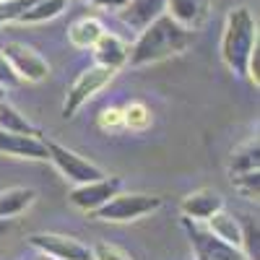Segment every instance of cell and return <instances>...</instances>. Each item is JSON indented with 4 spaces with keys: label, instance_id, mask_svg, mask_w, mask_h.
<instances>
[{
    "label": "cell",
    "instance_id": "6da1fadb",
    "mask_svg": "<svg viewBox=\"0 0 260 260\" xmlns=\"http://www.w3.org/2000/svg\"><path fill=\"white\" fill-rule=\"evenodd\" d=\"M192 34L195 31L180 26L175 18L161 13L146 29L138 31V39L133 42V47H127V65L146 68V65L161 62L167 57L182 55L192 45Z\"/></svg>",
    "mask_w": 260,
    "mask_h": 260
},
{
    "label": "cell",
    "instance_id": "7a4b0ae2",
    "mask_svg": "<svg viewBox=\"0 0 260 260\" xmlns=\"http://www.w3.org/2000/svg\"><path fill=\"white\" fill-rule=\"evenodd\" d=\"M257 18L247 6H234L226 13L224 21V31H221V60L229 68V73L245 78L247 71V57L252 52V47L257 45Z\"/></svg>",
    "mask_w": 260,
    "mask_h": 260
},
{
    "label": "cell",
    "instance_id": "3957f363",
    "mask_svg": "<svg viewBox=\"0 0 260 260\" xmlns=\"http://www.w3.org/2000/svg\"><path fill=\"white\" fill-rule=\"evenodd\" d=\"M161 203L164 201L159 195H148V192H115L91 216L96 221H107V224H127V221H138L156 213Z\"/></svg>",
    "mask_w": 260,
    "mask_h": 260
},
{
    "label": "cell",
    "instance_id": "277c9868",
    "mask_svg": "<svg viewBox=\"0 0 260 260\" xmlns=\"http://www.w3.org/2000/svg\"><path fill=\"white\" fill-rule=\"evenodd\" d=\"M115 73L117 71H112V68H104V65H91V68H86V71H81L78 76H76V81L68 86V94H65V102H62V117L65 120H71V117H76V112L81 110V107L89 102V99H94L104 86H110V81L115 78Z\"/></svg>",
    "mask_w": 260,
    "mask_h": 260
},
{
    "label": "cell",
    "instance_id": "5b68a950",
    "mask_svg": "<svg viewBox=\"0 0 260 260\" xmlns=\"http://www.w3.org/2000/svg\"><path fill=\"white\" fill-rule=\"evenodd\" d=\"M45 143H47V161L55 164V169L65 177V182L83 185V182H94L104 177V169H99L94 161L71 151L68 146H62L57 141H45Z\"/></svg>",
    "mask_w": 260,
    "mask_h": 260
},
{
    "label": "cell",
    "instance_id": "8992f818",
    "mask_svg": "<svg viewBox=\"0 0 260 260\" xmlns=\"http://www.w3.org/2000/svg\"><path fill=\"white\" fill-rule=\"evenodd\" d=\"M11 62V68L16 71V76L26 83H39L50 76V62L42 57L34 47L24 45V42H6L3 47H0Z\"/></svg>",
    "mask_w": 260,
    "mask_h": 260
},
{
    "label": "cell",
    "instance_id": "52a82bcc",
    "mask_svg": "<svg viewBox=\"0 0 260 260\" xmlns=\"http://www.w3.org/2000/svg\"><path fill=\"white\" fill-rule=\"evenodd\" d=\"M26 242L52 260H91V247L83 245L81 240H76V237H68V234L37 232Z\"/></svg>",
    "mask_w": 260,
    "mask_h": 260
},
{
    "label": "cell",
    "instance_id": "ba28073f",
    "mask_svg": "<svg viewBox=\"0 0 260 260\" xmlns=\"http://www.w3.org/2000/svg\"><path fill=\"white\" fill-rule=\"evenodd\" d=\"M122 180L120 177H110L104 175L102 180L94 182H83V185H73V190L68 192V203L83 213H94L96 208H102L115 192H120Z\"/></svg>",
    "mask_w": 260,
    "mask_h": 260
},
{
    "label": "cell",
    "instance_id": "9c48e42d",
    "mask_svg": "<svg viewBox=\"0 0 260 260\" xmlns=\"http://www.w3.org/2000/svg\"><path fill=\"white\" fill-rule=\"evenodd\" d=\"M185 229H187L192 252H195L198 260H247L240 247H232V245H226L221 240H216L208 229L198 226V221L185 219Z\"/></svg>",
    "mask_w": 260,
    "mask_h": 260
},
{
    "label": "cell",
    "instance_id": "30bf717a",
    "mask_svg": "<svg viewBox=\"0 0 260 260\" xmlns=\"http://www.w3.org/2000/svg\"><path fill=\"white\" fill-rule=\"evenodd\" d=\"M0 154L26 161H47V143L39 133H6L0 130Z\"/></svg>",
    "mask_w": 260,
    "mask_h": 260
},
{
    "label": "cell",
    "instance_id": "8fae6325",
    "mask_svg": "<svg viewBox=\"0 0 260 260\" xmlns=\"http://www.w3.org/2000/svg\"><path fill=\"white\" fill-rule=\"evenodd\" d=\"M221 208H224V198H221V192L213 190V187L192 190V192L185 195L182 203H180L182 216L190 219V221H206V219H211V216L216 211H221Z\"/></svg>",
    "mask_w": 260,
    "mask_h": 260
},
{
    "label": "cell",
    "instance_id": "7c38bea8",
    "mask_svg": "<svg viewBox=\"0 0 260 260\" xmlns=\"http://www.w3.org/2000/svg\"><path fill=\"white\" fill-rule=\"evenodd\" d=\"M164 13L169 18H175L180 26L198 31L211 13V0H167Z\"/></svg>",
    "mask_w": 260,
    "mask_h": 260
},
{
    "label": "cell",
    "instance_id": "4fadbf2b",
    "mask_svg": "<svg viewBox=\"0 0 260 260\" xmlns=\"http://www.w3.org/2000/svg\"><path fill=\"white\" fill-rule=\"evenodd\" d=\"M164 6L167 0H125V6L120 8V21L127 29L141 31L164 13Z\"/></svg>",
    "mask_w": 260,
    "mask_h": 260
},
{
    "label": "cell",
    "instance_id": "5bb4252c",
    "mask_svg": "<svg viewBox=\"0 0 260 260\" xmlns=\"http://www.w3.org/2000/svg\"><path fill=\"white\" fill-rule=\"evenodd\" d=\"M94 60L96 65H104V68H112V71H120L127 65V45L112 31H104L96 42H94Z\"/></svg>",
    "mask_w": 260,
    "mask_h": 260
},
{
    "label": "cell",
    "instance_id": "9a60e30c",
    "mask_svg": "<svg viewBox=\"0 0 260 260\" xmlns=\"http://www.w3.org/2000/svg\"><path fill=\"white\" fill-rule=\"evenodd\" d=\"M37 203L34 187H6L0 190V221H11L24 216Z\"/></svg>",
    "mask_w": 260,
    "mask_h": 260
},
{
    "label": "cell",
    "instance_id": "2e32d148",
    "mask_svg": "<svg viewBox=\"0 0 260 260\" xmlns=\"http://www.w3.org/2000/svg\"><path fill=\"white\" fill-rule=\"evenodd\" d=\"M206 229L216 237V240H221L232 247H240L242 245V224L240 219H234V213H226L224 208L216 211L211 219H206Z\"/></svg>",
    "mask_w": 260,
    "mask_h": 260
},
{
    "label": "cell",
    "instance_id": "e0dca14e",
    "mask_svg": "<svg viewBox=\"0 0 260 260\" xmlns=\"http://www.w3.org/2000/svg\"><path fill=\"white\" fill-rule=\"evenodd\" d=\"M102 34H104V26H102V21L94 18V16H83V18L73 21L71 29H68L71 45L78 47V50H91L94 42H96Z\"/></svg>",
    "mask_w": 260,
    "mask_h": 260
},
{
    "label": "cell",
    "instance_id": "ac0fdd59",
    "mask_svg": "<svg viewBox=\"0 0 260 260\" xmlns=\"http://www.w3.org/2000/svg\"><path fill=\"white\" fill-rule=\"evenodd\" d=\"M257 169H260V143H257V138H250V141H245L242 146H237L232 151L229 177L242 175V172H257Z\"/></svg>",
    "mask_w": 260,
    "mask_h": 260
},
{
    "label": "cell",
    "instance_id": "d6986e66",
    "mask_svg": "<svg viewBox=\"0 0 260 260\" xmlns=\"http://www.w3.org/2000/svg\"><path fill=\"white\" fill-rule=\"evenodd\" d=\"M65 6H68V0H34V3L18 16L16 24H45V21H52L57 18Z\"/></svg>",
    "mask_w": 260,
    "mask_h": 260
},
{
    "label": "cell",
    "instance_id": "ffe728a7",
    "mask_svg": "<svg viewBox=\"0 0 260 260\" xmlns=\"http://www.w3.org/2000/svg\"><path fill=\"white\" fill-rule=\"evenodd\" d=\"M0 130H6V133H37L34 125L8 102H0Z\"/></svg>",
    "mask_w": 260,
    "mask_h": 260
},
{
    "label": "cell",
    "instance_id": "44dd1931",
    "mask_svg": "<svg viewBox=\"0 0 260 260\" xmlns=\"http://www.w3.org/2000/svg\"><path fill=\"white\" fill-rule=\"evenodd\" d=\"M151 110L143 102H130L127 107H122V127L127 130H146L151 125Z\"/></svg>",
    "mask_w": 260,
    "mask_h": 260
},
{
    "label": "cell",
    "instance_id": "7402d4cb",
    "mask_svg": "<svg viewBox=\"0 0 260 260\" xmlns=\"http://www.w3.org/2000/svg\"><path fill=\"white\" fill-rule=\"evenodd\" d=\"M234 190L247 201H257L260 195V169L257 172H242V175H232Z\"/></svg>",
    "mask_w": 260,
    "mask_h": 260
},
{
    "label": "cell",
    "instance_id": "603a6c76",
    "mask_svg": "<svg viewBox=\"0 0 260 260\" xmlns=\"http://www.w3.org/2000/svg\"><path fill=\"white\" fill-rule=\"evenodd\" d=\"M257 237H260V232H257V221H255V219H247V221L242 224V245H240V250L245 252L247 260H257V257H260Z\"/></svg>",
    "mask_w": 260,
    "mask_h": 260
},
{
    "label": "cell",
    "instance_id": "cb8c5ba5",
    "mask_svg": "<svg viewBox=\"0 0 260 260\" xmlns=\"http://www.w3.org/2000/svg\"><path fill=\"white\" fill-rule=\"evenodd\" d=\"M91 260H136L127 250L112 242H94L91 245Z\"/></svg>",
    "mask_w": 260,
    "mask_h": 260
},
{
    "label": "cell",
    "instance_id": "d4e9b609",
    "mask_svg": "<svg viewBox=\"0 0 260 260\" xmlns=\"http://www.w3.org/2000/svg\"><path fill=\"white\" fill-rule=\"evenodd\" d=\"M34 0H0V26L16 24L18 16L24 13Z\"/></svg>",
    "mask_w": 260,
    "mask_h": 260
},
{
    "label": "cell",
    "instance_id": "484cf974",
    "mask_svg": "<svg viewBox=\"0 0 260 260\" xmlns=\"http://www.w3.org/2000/svg\"><path fill=\"white\" fill-rule=\"evenodd\" d=\"M99 127L107 130V133H117V130H122V110L120 107H107V110H102Z\"/></svg>",
    "mask_w": 260,
    "mask_h": 260
},
{
    "label": "cell",
    "instance_id": "4316f807",
    "mask_svg": "<svg viewBox=\"0 0 260 260\" xmlns=\"http://www.w3.org/2000/svg\"><path fill=\"white\" fill-rule=\"evenodd\" d=\"M18 83H24V81L16 76V71L11 68V62H8V57L0 52V86L11 89V86H18Z\"/></svg>",
    "mask_w": 260,
    "mask_h": 260
},
{
    "label": "cell",
    "instance_id": "83f0119b",
    "mask_svg": "<svg viewBox=\"0 0 260 260\" xmlns=\"http://www.w3.org/2000/svg\"><path fill=\"white\" fill-rule=\"evenodd\" d=\"M94 6H99V8H110V11H120L122 6H125V0H91Z\"/></svg>",
    "mask_w": 260,
    "mask_h": 260
},
{
    "label": "cell",
    "instance_id": "f1b7e54d",
    "mask_svg": "<svg viewBox=\"0 0 260 260\" xmlns=\"http://www.w3.org/2000/svg\"><path fill=\"white\" fill-rule=\"evenodd\" d=\"M8 232V221H0V237H3Z\"/></svg>",
    "mask_w": 260,
    "mask_h": 260
}]
</instances>
